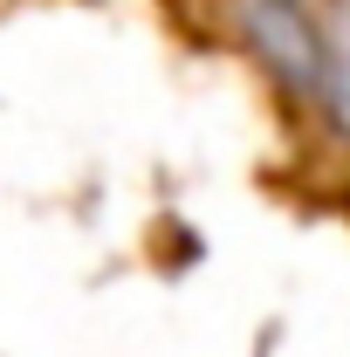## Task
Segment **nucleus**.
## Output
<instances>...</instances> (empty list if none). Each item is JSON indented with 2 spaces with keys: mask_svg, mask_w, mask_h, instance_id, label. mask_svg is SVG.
<instances>
[{
  "mask_svg": "<svg viewBox=\"0 0 350 357\" xmlns=\"http://www.w3.org/2000/svg\"><path fill=\"white\" fill-rule=\"evenodd\" d=\"M316 96L330 103V117L350 131V0L330 14V28H323V89Z\"/></svg>",
  "mask_w": 350,
  "mask_h": 357,
  "instance_id": "2",
  "label": "nucleus"
},
{
  "mask_svg": "<svg viewBox=\"0 0 350 357\" xmlns=\"http://www.w3.org/2000/svg\"><path fill=\"white\" fill-rule=\"evenodd\" d=\"M241 21L282 89H296V96L323 89V21L309 0H241Z\"/></svg>",
  "mask_w": 350,
  "mask_h": 357,
  "instance_id": "1",
  "label": "nucleus"
}]
</instances>
